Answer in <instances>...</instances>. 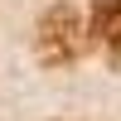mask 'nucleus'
<instances>
[{
  "label": "nucleus",
  "mask_w": 121,
  "mask_h": 121,
  "mask_svg": "<svg viewBox=\"0 0 121 121\" xmlns=\"http://www.w3.org/2000/svg\"><path fill=\"white\" fill-rule=\"evenodd\" d=\"M78 53H82V19L73 5H53L39 19V58L58 68V63H73Z\"/></svg>",
  "instance_id": "obj_1"
},
{
  "label": "nucleus",
  "mask_w": 121,
  "mask_h": 121,
  "mask_svg": "<svg viewBox=\"0 0 121 121\" xmlns=\"http://www.w3.org/2000/svg\"><path fill=\"white\" fill-rule=\"evenodd\" d=\"M92 39L121 58V0H92Z\"/></svg>",
  "instance_id": "obj_2"
}]
</instances>
